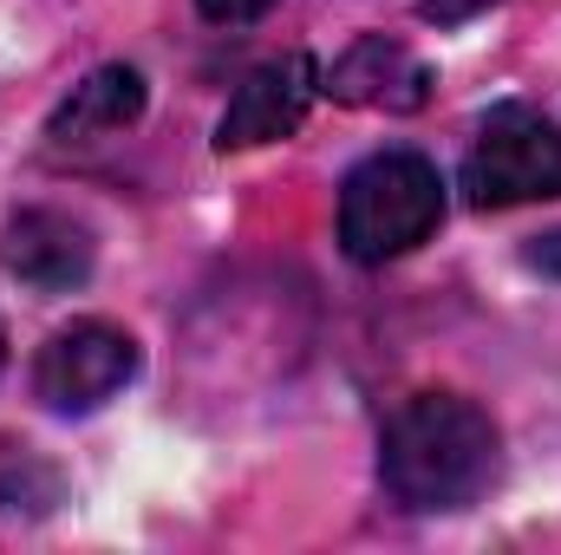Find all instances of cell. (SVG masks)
<instances>
[{
	"label": "cell",
	"instance_id": "obj_7",
	"mask_svg": "<svg viewBox=\"0 0 561 555\" xmlns=\"http://www.w3.org/2000/svg\"><path fill=\"white\" fill-rule=\"evenodd\" d=\"M320 92H333L340 105H366V112H419L431 99V66L412 46L366 33L333 59V72H320Z\"/></svg>",
	"mask_w": 561,
	"mask_h": 555
},
{
	"label": "cell",
	"instance_id": "obj_9",
	"mask_svg": "<svg viewBox=\"0 0 561 555\" xmlns=\"http://www.w3.org/2000/svg\"><path fill=\"white\" fill-rule=\"evenodd\" d=\"M203 7V20H216V26H249V20H262L275 0H196Z\"/></svg>",
	"mask_w": 561,
	"mask_h": 555
},
{
	"label": "cell",
	"instance_id": "obj_1",
	"mask_svg": "<svg viewBox=\"0 0 561 555\" xmlns=\"http://www.w3.org/2000/svg\"><path fill=\"white\" fill-rule=\"evenodd\" d=\"M503 471V431L463 393H412L379 431V484L412 517L470 510Z\"/></svg>",
	"mask_w": 561,
	"mask_h": 555
},
{
	"label": "cell",
	"instance_id": "obj_11",
	"mask_svg": "<svg viewBox=\"0 0 561 555\" xmlns=\"http://www.w3.org/2000/svg\"><path fill=\"white\" fill-rule=\"evenodd\" d=\"M529 262H536V269H549V275H561V229H556V236H542V242L529 249Z\"/></svg>",
	"mask_w": 561,
	"mask_h": 555
},
{
	"label": "cell",
	"instance_id": "obj_6",
	"mask_svg": "<svg viewBox=\"0 0 561 555\" xmlns=\"http://www.w3.org/2000/svg\"><path fill=\"white\" fill-rule=\"evenodd\" d=\"M92 262H99V242L66 209H20L0 229V269L20 287H33V294H72V287H85Z\"/></svg>",
	"mask_w": 561,
	"mask_h": 555
},
{
	"label": "cell",
	"instance_id": "obj_12",
	"mask_svg": "<svg viewBox=\"0 0 561 555\" xmlns=\"http://www.w3.org/2000/svg\"><path fill=\"white\" fill-rule=\"evenodd\" d=\"M0 366H7V333H0Z\"/></svg>",
	"mask_w": 561,
	"mask_h": 555
},
{
	"label": "cell",
	"instance_id": "obj_5",
	"mask_svg": "<svg viewBox=\"0 0 561 555\" xmlns=\"http://www.w3.org/2000/svg\"><path fill=\"white\" fill-rule=\"evenodd\" d=\"M313 92H320V66L307 53L262 59L236 86V99H229V112L216 125V150H255V144L294 138L300 118H307V105H313Z\"/></svg>",
	"mask_w": 561,
	"mask_h": 555
},
{
	"label": "cell",
	"instance_id": "obj_4",
	"mask_svg": "<svg viewBox=\"0 0 561 555\" xmlns=\"http://www.w3.org/2000/svg\"><path fill=\"white\" fill-rule=\"evenodd\" d=\"M138 360L144 353L125 327H112V320H72L33 360V399L59 418H85L138 380Z\"/></svg>",
	"mask_w": 561,
	"mask_h": 555
},
{
	"label": "cell",
	"instance_id": "obj_10",
	"mask_svg": "<svg viewBox=\"0 0 561 555\" xmlns=\"http://www.w3.org/2000/svg\"><path fill=\"white\" fill-rule=\"evenodd\" d=\"M483 7H496V0H424V20L457 26V20H470V13H483Z\"/></svg>",
	"mask_w": 561,
	"mask_h": 555
},
{
	"label": "cell",
	"instance_id": "obj_3",
	"mask_svg": "<svg viewBox=\"0 0 561 555\" xmlns=\"http://www.w3.org/2000/svg\"><path fill=\"white\" fill-rule=\"evenodd\" d=\"M457 183L477 209L549 203V196H561V132L529 105H496L477 125V144H470Z\"/></svg>",
	"mask_w": 561,
	"mask_h": 555
},
{
	"label": "cell",
	"instance_id": "obj_2",
	"mask_svg": "<svg viewBox=\"0 0 561 555\" xmlns=\"http://www.w3.org/2000/svg\"><path fill=\"white\" fill-rule=\"evenodd\" d=\"M444 223V177L419 150H373L340 183V249L359 269L399 262Z\"/></svg>",
	"mask_w": 561,
	"mask_h": 555
},
{
	"label": "cell",
	"instance_id": "obj_8",
	"mask_svg": "<svg viewBox=\"0 0 561 555\" xmlns=\"http://www.w3.org/2000/svg\"><path fill=\"white\" fill-rule=\"evenodd\" d=\"M138 118H144V72L138 66H99V72L79 79L72 99L53 112L46 138L59 144V150H72V144L118 138V132H131Z\"/></svg>",
	"mask_w": 561,
	"mask_h": 555
}]
</instances>
